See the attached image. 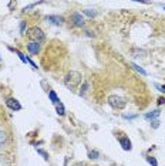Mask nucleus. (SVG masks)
Instances as JSON below:
<instances>
[{
	"label": "nucleus",
	"mask_w": 165,
	"mask_h": 166,
	"mask_svg": "<svg viewBox=\"0 0 165 166\" xmlns=\"http://www.w3.org/2000/svg\"><path fill=\"white\" fill-rule=\"evenodd\" d=\"M81 80H83V75H81L78 71L71 70V71L67 73L66 77H64V85H66L68 90H74V88L81 83Z\"/></svg>",
	"instance_id": "1"
},
{
	"label": "nucleus",
	"mask_w": 165,
	"mask_h": 166,
	"mask_svg": "<svg viewBox=\"0 0 165 166\" xmlns=\"http://www.w3.org/2000/svg\"><path fill=\"white\" fill-rule=\"evenodd\" d=\"M108 105L114 109H124L127 106V99L120 95H110L108 97Z\"/></svg>",
	"instance_id": "2"
},
{
	"label": "nucleus",
	"mask_w": 165,
	"mask_h": 166,
	"mask_svg": "<svg viewBox=\"0 0 165 166\" xmlns=\"http://www.w3.org/2000/svg\"><path fill=\"white\" fill-rule=\"evenodd\" d=\"M27 34L31 41H36V43H38V44L46 40V34H44V31H43L40 27H31L28 30Z\"/></svg>",
	"instance_id": "3"
},
{
	"label": "nucleus",
	"mask_w": 165,
	"mask_h": 166,
	"mask_svg": "<svg viewBox=\"0 0 165 166\" xmlns=\"http://www.w3.org/2000/svg\"><path fill=\"white\" fill-rule=\"evenodd\" d=\"M71 21H73V24L74 26H77V27H84V17H83V14L80 13H73L71 14Z\"/></svg>",
	"instance_id": "4"
},
{
	"label": "nucleus",
	"mask_w": 165,
	"mask_h": 166,
	"mask_svg": "<svg viewBox=\"0 0 165 166\" xmlns=\"http://www.w3.org/2000/svg\"><path fill=\"white\" fill-rule=\"evenodd\" d=\"M6 105L9 106L12 111H20L21 109V104H20L16 98H7V99H6Z\"/></svg>",
	"instance_id": "5"
},
{
	"label": "nucleus",
	"mask_w": 165,
	"mask_h": 166,
	"mask_svg": "<svg viewBox=\"0 0 165 166\" xmlns=\"http://www.w3.org/2000/svg\"><path fill=\"white\" fill-rule=\"evenodd\" d=\"M27 50H28L30 54H33V55L38 54V53H40V44L36 43V41H28L27 43Z\"/></svg>",
	"instance_id": "6"
},
{
	"label": "nucleus",
	"mask_w": 165,
	"mask_h": 166,
	"mask_svg": "<svg viewBox=\"0 0 165 166\" xmlns=\"http://www.w3.org/2000/svg\"><path fill=\"white\" fill-rule=\"evenodd\" d=\"M118 142H120V145L123 146L124 151H131V141L128 139V136H120L118 138Z\"/></svg>",
	"instance_id": "7"
},
{
	"label": "nucleus",
	"mask_w": 165,
	"mask_h": 166,
	"mask_svg": "<svg viewBox=\"0 0 165 166\" xmlns=\"http://www.w3.org/2000/svg\"><path fill=\"white\" fill-rule=\"evenodd\" d=\"M46 20L50 21V23H53V24H56V26H60V24L64 21V18H63L61 16H47Z\"/></svg>",
	"instance_id": "8"
},
{
	"label": "nucleus",
	"mask_w": 165,
	"mask_h": 166,
	"mask_svg": "<svg viewBox=\"0 0 165 166\" xmlns=\"http://www.w3.org/2000/svg\"><path fill=\"white\" fill-rule=\"evenodd\" d=\"M132 57H135V58H140V57H147L148 55V53H147L145 50H141V48H134V50L131 51Z\"/></svg>",
	"instance_id": "9"
},
{
	"label": "nucleus",
	"mask_w": 165,
	"mask_h": 166,
	"mask_svg": "<svg viewBox=\"0 0 165 166\" xmlns=\"http://www.w3.org/2000/svg\"><path fill=\"white\" fill-rule=\"evenodd\" d=\"M6 145H7V134L5 131H0V149L6 148Z\"/></svg>",
	"instance_id": "10"
},
{
	"label": "nucleus",
	"mask_w": 165,
	"mask_h": 166,
	"mask_svg": "<svg viewBox=\"0 0 165 166\" xmlns=\"http://www.w3.org/2000/svg\"><path fill=\"white\" fill-rule=\"evenodd\" d=\"M160 116V111L155 109V111H152V112H148V114H145V119L147 121H154L155 118H158Z\"/></svg>",
	"instance_id": "11"
},
{
	"label": "nucleus",
	"mask_w": 165,
	"mask_h": 166,
	"mask_svg": "<svg viewBox=\"0 0 165 166\" xmlns=\"http://www.w3.org/2000/svg\"><path fill=\"white\" fill-rule=\"evenodd\" d=\"M56 111H57L58 115H64V114H66V108H64V105H63L61 102L56 104Z\"/></svg>",
	"instance_id": "12"
},
{
	"label": "nucleus",
	"mask_w": 165,
	"mask_h": 166,
	"mask_svg": "<svg viewBox=\"0 0 165 166\" xmlns=\"http://www.w3.org/2000/svg\"><path fill=\"white\" fill-rule=\"evenodd\" d=\"M12 163H10L9 158L5 156V155H0V166H10Z\"/></svg>",
	"instance_id": "13"
},
{
	"label": "nucleus",
	"mask_w": 165,
	"mask_h": 166,
	"mask_svg": "<svg viewBox=\"0 0 165 166\" xmlns=\"http://www.w3.org/2000/svg\"><path fill=\"white\" fill-rule=\"evenodd\" d=\"M48 98L51 99L53 104H58V102H60V99L57 98V94L54 91H48Z\"/></svg>",
	"instance_id": "14"
},
{
	"label": "nucleus",
	"mask_w": 165,
	"mask_h": 166,
	"mask_svg": "<svg viewBox=\"0 0 165 166\" xmlns=\"http://www.w3.org/2000/svg\"><path fill=\"white\" fill-rule=\"evenodd\" d=\"M130 65H131V67H132V68H134V70H135V71H138V73H140V74H142V75H147L145 70H144V68H141V67H140V65H137V64H135V63H131V64H130Z\"/></svg>",
	"instance_id": "15"
},
{
	"label": "nucleus",
	"mask_w": 165,
	"mask_h": 166,
	"mask_svg": "<svg viewBox=\"0 0 165 166\" xmlns=\"http://www.w3.org/2000/svg\"><path fill=\"white\" fill-rule=\"evenodd\" d=\"M83 13L87 14L88 17H95V16H97V11L93 9H85V10H83Z\"/></svg>",
	"instance_id": "16"
},
{
	"label": "nucleus",
	"mask_w": 165,
	"mask_h": 166,
	"mask_svg": "<svg viewBox=\"0 0 165 166\" xmlns=\"http://www.w3.org/2000/svg\"><path fill=\"white\" fill-rule=\"evenodd\" d=\"M88 158H90V159H98V158H100V152H98V151H90V152H88Z\"/></svg>",
	"instance_id": "17"
},
{
	"label": "nucleus",
	"mask_w": 165,
	"mask_h": 166,
	"mask_svg": "<svg viewBox=\"0 0 165 166\" xmlns=\"http://www.w3.org/2000/svg\"><path fill=\"white\" fill-rule=\"evenodd\" d=\"M87 90H88V83H87V81H84V84H83V85H81V88H80V95H81V97L85 94V91H87Z\"/></svg>",
	"instance_id": "18"
},
{
	"label": "nucleus",
	"mask_w": 165,
	"mask_h": 166,
	"mask_svg": "<svg viewBox=\"0 0 165 166\" xmlns=\"http://www.w3.org/2000/svg\"><path fill=\"white\" fill-rule=\"evenodd\" d=\"M147 162H148L150 165H152V166H158V162H157V159H155V158H152V156L147 158Z\"/></svg>",
	"instance_id": "19"
},
{
	"label": "nucleus",
	"mask_w": 165,
	"mask_h": 166,
	"mask_svg": "<svg viewBox=\"0 0 165 166\" xmlns=\"http://www.w3.org/2000/svg\"><path fill=\"white\" fill-rule=\"evenodd\" d=\"M37 153H40V155H41V156H43V159H44V161H47V159H48V155H47V152H44L43 149H37Z\"/></svg>",
	"instance_id": "20"
},
{
	"label": "nucleus",
	"mask_w": 165,
	"mask_h": 166,
	"mask_svg": "<svg viewBox=\"0 0 165 166\" xmlns=\"http://www.w3.org/2000/svg\"><path fill=\"white\" fill-rule=\"evenodd\" d=\"M26 27H27V24H26V21H21V23H20V33H21V34H26V33H24Z\"/></svg>",
	"instance_id": "21"
},
{
	"label": "nucleus",
	"mask_w": 165,
	"mask_h": 166,
	"mask_svg": "<svg viewBox=\"0 0 165 166\" xmlns=\"http://www.w3.org/2000/svg\"><path fill=\"white\" fill-rule=\"evenodd\" d=\"M158 126H160V121L154 119V121H152V128H158Z\"/></svg>",
	"instance_id": "22"
},
{
	"label": "nucleus",
	"mask_w": 165,
	"mask_h": 166,
	"mask_svg": "<svg viewBox=\"0 0 165 166\" xmlns=\"http://www.w3.org/2000/svg\"><path fill=\"white\" fill-rule=\"evenodd\" d=\"M135 116L137 115H124V118H125V119H132V118H135Z\"/></svg>",
	"instance_id": "23"
},
{
	"label": "nucleus",
	"mask_w": 165,
	"mask_h": 166,
	"mask_svg": "<svg viewBox=\"0 0 165 166\" xmlns=\"http://www.w3.org/2000/svg\"><path fill=\"white\" fill-rule=\"evenodd\" d=\"M158 104H165V98H160V99H158Z\"/></svg>",
	"instance_id": "24"
},
{
	"label": "nucleus",
	"mask_w": 165,
	"mask_h": 166,
	"mask_svg": "<svg viewBox=\"0 0 165 166\" xmlns=\"http://www.w3.org/2000/svg\"><path fill=\"white\" fill-rule=\"evenodd\" d=\"M164 9H165V7H164Z\"/></svg>",
	"instance_id": "25"
}]
</instances>
